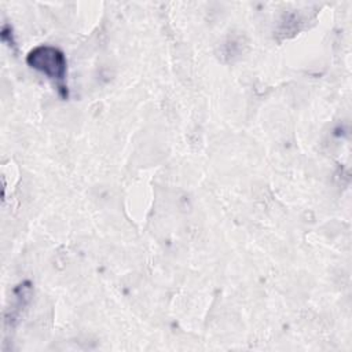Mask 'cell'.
<instances>
[{
	"mask_svg": "<svg viewBox=\"0 0 352 352\" xmlns=\"http://www.w3.org/2000/svg\"><path fill=\"white\" fill-rule=\"evenodd\" d=\"M26 62L30 67L41 72L48 78L54 80L58 85V89H60L63 95L67 94L65 85L67 62L60 50L52 45H38L28 54Z\"/></svg>",
	"mask_w": 352,
	"mask_h": 352,
	"instance_id": "obj_1",
	"label": "cell"
}]
</instances>
